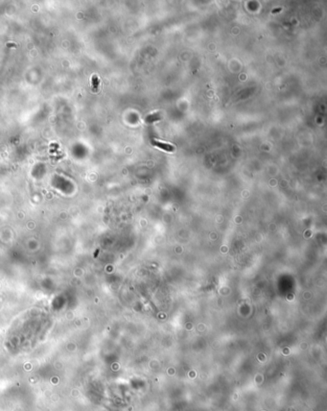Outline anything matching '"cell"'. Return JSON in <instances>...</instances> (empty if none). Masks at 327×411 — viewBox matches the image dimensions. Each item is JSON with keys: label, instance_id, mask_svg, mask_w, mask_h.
<instances>
[{"label": "cell", "instance_id": "obj_3", "mask_svg": "<svg viewBox=\"0 0 327 411\" xmlns=\"http://www.w3.org/2000/svg\"><path fill=\"white\" fill-rule=\"evenodd\" d=\"M280 11H281V9H280V8L275 9V10H272V14H276L277 12H280Z\"/></svg>", "mask_w": 327, "mask_h": 411}, {"label": "cell", "instance_id": "obj_1", "mask_svg": "<svg viewBox=\"0 0 327 411\" xmlns=\"http://www.w3.org/2000/svg\"><path fill=\"white\" fill-rule=\"evenodd\" d=\"M152 143L154 144L155 146L160 148V149H162V150L167 151V152H173V151L175 150V147H174L173 145H171V144H169V143H165V142L158 141V140H157V139H152Z\"/></svg>", "mask_w": 327, "mask_h": 411}, {"label": "cell", "instance_id": "obj_2", "mask_svg": "<svg viewBox=\"0 0 327 411\" xmlns=\"http://www.w3.org/2000/svg\"><path fill=\"white\" fill-rule=\"evenodd\" d=\"M160 119V115H159V113H152V114H150V115H148L147 117H146V122L147 123H152V122H156V121H158Z\"/></svg>", "mask_w": 327, "mask_h": 411}]
</instances>
